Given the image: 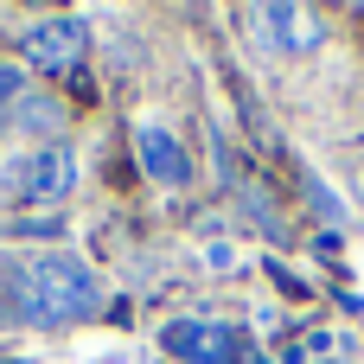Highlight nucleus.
<instances>
[{"label":"nucleus","instance_id":"obj_2","mask_svg":"<svg viewBox=\"0 0 364 364\" xmlns=\"http://www.w3.org/2000/svg\"><path fill=\"white\" fill-rule=\"evenodd\" d=\"M77 186V154L64 141H45L32 154H13L0 160V198L13 205H38V211H58V198Z\"/></svg>","mask_w":364,"mask_h":364},{"label":"nucleus","instance_id":"obj_10","mask_svg":"<svg viewBox=\"0 0 364 364\" xmlns=\"http://www.w3.org/2000/svg\"><path fill=\"white\" fill-rule=\"evenodd\" d=\"M307 198H314V205H320V211H326V218H339V198H333V192H326V186H320V179H307Z\"/></svg>","mask_w":364,"mask_h":364},{"label":"nucleus","instance_id":"obj_3","mask_svg":"<svg viewBox=\"0 0 364 364\" xmlns=\"http://www.w3.org/2000/svg\"><path fill=\"white\" fill-rule=\"evenodd\" d=\"M160 352L179 364H250L243 358V333L224 326V320H166Z\"/></svg>","mask_w":364,"mask_h":364},{"label":"nucleus","instance_id":"obj_12","mask_svg":"<svg viewBox=\"0 0 364 364\" xmlns=\"http://www.w3.org/2000/svg\"><path fill=\"white\" fill-rule=\"evenodd\" d=\"M256 364H275V358H256Z\"/></svg>","mask_w":364,"mask_h":364},{"label":"nucleus","instance_id":"obj_6","mask_svg":"<svg viewBox=\"0 0 364 364\" xmlns=\"http://www.w3.org/2000/svg\"><path fill=\"white\" fill-rule=\"evenodd\" d=\"M256 26H262V38H269L275 51H288V58H307V51H320V38H326V26H320L307 6H288V0L256 6Z\"/></svg>","mask_w":364,"mask_h":364},{"label":"nucleus","instance_id":"obj_4","mask_svg":"<svg viewBox=\"0 0 364 364\" xmlns=\"http://www.w3.org/2000/svg\"><path fill=\"white\" fill-rule=\"evenodd\" d=\"M83 45H90L83 19H38V26L19 32V58H26L32 70H45V77L70 70V64L83 58Z\"/></svg>","mask_w":364,"mask_h":364},{"label":"nucleus","instance_id":"obj_7","mask_svg":"<svg viewBox=\"0 0 364 364\" xmlns=\"http://www.w3.org/2000/svg\"><path fill=\"white\" fill-rule=\"evenodd\" d=\"M6 128H19V134H32V128H58L64 122V109H58V96H45V90H19L13 102H6V115H0Z\"/></svg>","mask_w":364,"mask_h":364},{"label":"nucleus","instance_id":"obj_11","mask_svg":"<svg viewBox=\"0 0 364 364\" xmlns=\"http://www.w3.org/2000/svg\"><path fill=\"white\" fill-rule=\"evenodd\" d=\"M13 96H19V70H6V64H0V115H6V102H13Z\"/></svg>","mask_w":364,"mask_h":364},{"label":"nucleus","instance_id":"obj_1","mask_svg":"<svg viewBox=\"0 0 364 364\" xmlns=\"http://www.w3.org/2000/svg\"><path fill=\"white\" fill-rule=\"evenodd\" d=\"M0 314L26 320V326H77L102 314V282L83 256L51 250L32 262H6L0 269Z\"/></svg>","mask_w":364,"mask_h":364},{"label":"nucleus","instance_id":"obj_8","mask_svg":"<svg viewBox=\"0 0 364 364\" xmlns=\"http://www.w3.org/2000/svg\"><path fill=\"white\" fill-rule=\"evenodd\" d=\"M6 237H19V243H51V237H64V211H32V218H13V224H6Z\"/></svg>","mask_w":364,"mask_h":364},{"label":"nucleus","instance_id":"obj_5","mask_svg":"<svg viewBox=\"0 0 364 364\" xmlns=\"http://www.w3.org/2000/svg\"><path fill=\"white\" fill-rule=\"evenodd\" d=\"M134 160H141V173H147L154 186H166V192H179V186L192 179V160H186V147H179V134H173L166 122H141V128H134Z\"/></svg>","mask_w":364,"mask_h":364},{"label":"nucleus","instance_id":"obj_9","mask_svg":"<svg viewBox=\"0 0 364 364\" xmlns=\"http://www.w3.org/2000/svg\"><path fill=\"white\" fill-rule=\"evenodd\" d=\"M243 218H250V224H262L269 237H288V224H282V211L269 205V192H243Z\"/></svg>","mask_w":364,"mask_h":364}]
</instances>
